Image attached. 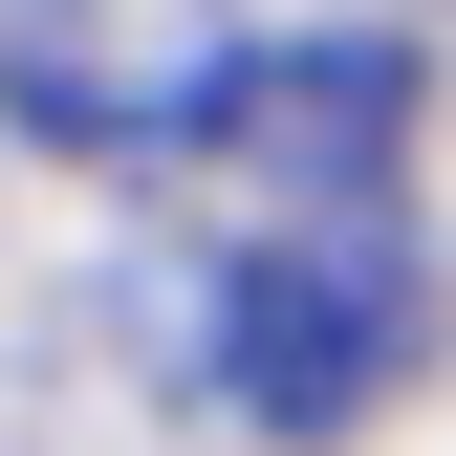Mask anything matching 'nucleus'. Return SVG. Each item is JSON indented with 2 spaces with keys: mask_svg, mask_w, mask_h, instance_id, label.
I'll return each instance as SVG.
<instances>
[{
  "mask_svg": "<svg viewBox=\"0 0 456 456\" xmlns=\"http://www.w3.org/2000/svg\"><path fill=\"white\" fill-rule=\"evenodd\" d=\"M217 44L240 22H196V0H0V109L66 152H175Z\"/></svg>",
  "mask_w": 456,
  "mask_h": 456,
  "instance_id": "nucleus-3",
  "label": "nucleus"
},
{
  "mask_svg": "<svg viewBox=\"0 0 456 456\" xmlns=\"http://www.w3.org/2000/svg\"><path fill=\"white\" fill-rule=\"evenodd\" d=\"M413 348H435V261L391 240V217H282V240L217 282V391H240L261 435H370Z\"/></svg>",
  "mask_w": 456,
  "mask_h": 456,
  "instance_id": "nucleus-1",
  "label": "nucleus"
},
{
  "mask_svg": "<svg viewBox=\"0 0 456 456\" xmlns=\"http://www.w3.org/2000/svg\"><path fill=\"white\" fill-rule=\"evenodd\" d=\"M175 152L261 175L282 217H391V152H413V44H370V22H326V44H217V87H196Z\"/></svg>",
  "mask_w": 456,
  "mask_h": 456,
  "instance_id": "nucleus-2",
  "label": "nucleus"
}]
</instances>
